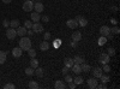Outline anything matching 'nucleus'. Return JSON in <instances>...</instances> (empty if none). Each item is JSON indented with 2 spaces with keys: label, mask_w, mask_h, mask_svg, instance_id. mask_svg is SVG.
I'll list each match as a JSON object with an SVG mask.
<instances>
[{
  "label": "nucleus",
  "mask_w": 120,
  "mask_h": 89,
  "mask_svg": "<svg viewBox=\"0 0 120 89\" xmlns=\"http://www.w3.org/2000/svg\"><path fill=\"white\" fill-rule=\"evenodd\" d=\"M10 27H11V28H18L19 27V21H18V19H13V21H11V22H10Z\"/></svg>",
  "instance_id": "nucleus-28"
},
{
  "label": "nucleus",
  "mask_w": 120,
  "mask_h": 89,
  "mask_svg": "<svg viewBox=\"0 0 120 89\" xmlns=\"http://www.w3.org/2000/svg\"><path fill=\"white\" fill-rule=\"evenodd\" d=\"M100 80H101V82H102V83H107V82H109V76H107V75H103V74H102V76L100 77Z\"/></svg>",
  "instance_id": "nucleus-32"
},
{
  "label": "nucleus",
  "mask_w": 120,
  "mask_h": 89,
  "mask_svg": "<svg viewBox=\"0 0 120 89\" xmlns=\"http://www.w3.org/2000/svg\"><path fill=\"white\" fill-rule=\"evenodd\" d=\"M16 36H17V31H16L15 28H10L6 30V37L8 40H15Z\"/></svg>",
  "instance_id": "nucleus-4"
},
{
  "label": "nucleus",
  "mask_w": 120,
  "mask_h": 89,
  "mask_svg": "<svg viewBox=\"0 0 120 89\" xmlns=\"http://www.w3.org/2000/svg\"><path fill=\"white\" fill-rule=\"evenodd\" d=\"M66 25L70 29H76L78 27V23L75 21V19H67V21H66Z\"/></svg>",
  "instance_id": "nucleus-13"
},
{
  "label": "nucleus",
  "mask_w": 120,
  "mask_h": 89,
  "mask_svg": "<svg viewBox=\"0 0 120 89\" xmlns=\"http://www.w3.org/2000/svg\"><path fill=\"white\" fill-rule=\"evenodd\" d=\"M54 87H55V89H65V88H66L65 83H64L63 81H60V80L55 81V83H54Z\"/></svg>",
  "instance_id": "nucleus-16"
},
{
  "label": "nucleus",
  "mask_w": 120,
  "mask_h": 89,
  "mask_svg": "<svg viewBox=\"0 0 120 89\" xmlns=\"http://www.w3.org/2000/svg\"><path fill=\"white\" fill-rule=\"evenodd\" d=\"M22 53H23V49L21 48V47H15L13 49H12V55L15 57V58H19L22 55Z\"/></svg>",
  "instance_id": "nucleus-12"
},
{
  "label": "nucleus",
  "mask_w": 120,
  "mask_h": 89,
  "mask_svg": "<svg viewBox=\"0 0 120 89\" xmlns=\"http://www.w3.org/2000/svg\"><path fill=\"white\" fill-rule=\"evenodd\" d=\"M91 72H93V75H94L95 78H100V77L102 76V74H103L102 67H94V70Z\"/></svg>",
  "instance_id": "nucleus-11"
},
{
  "label": "nucleus",
  "mask_w": 120,
  "mask_h": 89,
  "mask_svg": "<svg viewBox=\"0 0 120 89\" xmlns=\"http://www.w3.org/2000/svg\"><path fill=\"white\" fill-rule=\"evenodd\" d=\"M16 31H17V35H18V36L23 37V36H25V35H26L28 29H26L25 27H18V28L16 29Z\"/></svg>",
  "instance_id": "nucleus-9"
},
{
  "label": "nucleus",
  "mask_w": 120,
  "mask_h": 89,
  "mask_svg": "<svg viewBox=\"0 0 120 89\" xmlns=\"http://www.w3.org/2000/svg\"><path fill=\"white\" fill-rule=\"evenodd\" d=\"M109 33H111V28L109 27L102 25L101 28H100V34H101V36H107Z\"/></svg>",
  "instance_id": "nucleus-8"
},
{
  "label": "nucleus",
  "mask_w": 120,
  "mask_h": 89,
  "mask_svg": "<svg viewBox=\"0 0 120 89\" xmlns=\"http://www.w3.org/2000/svg\"><path fill=\"white\" fill-rule=\"evenodd\" d=\"M111 22H112V23H113V24L115 25V24H116V19H114V18H112V19H111Z\"/></svg>",
  "instance_id": "nucleus-48"
},
{
  "label": "nucleus",
  "mask_w": 120,
  "mask_h": 89,
  "mask_svg": "<svg viewBox=\"0 0 120 89\" xmlns=\"http://www.w3.org/2000/svg\"><path fill=\"white\" fill-rule=\"evenodd\" d=\"M71 39H72V41H75V42L81 41V40H82V33H81V31H75V33H72Z\"/></svg>",
  "instance_id": "nucleus-10"
},
{
  "label": "nucleus",
  "mask_w": 120,
  "mask_h": 89,
  "mask_svg": "<svg viewBox=\"0 0 120 89\" xmlns=\"http://www.w3.org/2000/svg\"><path fill=\"white\" fill-rule=\"evenodd\" d=\"M83 77L82 76H77V77H75V80H73V83H76V85H79V84H82L83 83Z\"/></svg>",
  "instance_id": "nucleus-23"
},
{
  "label": "nucleus",
  "mask_w": 120,
  "mask_h": 89,
  "mask_svg": "<svg viewBox=\"0 0 120 89\" xmlns=\"http://www.w3.org/2000/svg\"><path fill=\"white\" fill-rule=\"evenodd\" d=\"M43 74H45V70L42 67H36L35 69V71H34V75H36L37 77H43Z\"/></svg>",
  "instance_id": "nucleus-18"
},
{
  "label": "nucleus",
  "mask_w": 120,
  "mask_h": 89,
  "mask_svg": "<svg viewBox=\"0 0 120 89\" xmlns=\"http://www.w3.org/2000/svg\"><path fill=\"white\" fill-rule=\"evenodd\" d=\"M81 69H82V72H90V70H91V67H90V65L85 64V63H82L81 64Z\"/></svg>",
  "instance_id": "nucleus-20"
},
{
  "label": "nucleus",
  "mask_w": 120,
  "mask_h": 89,
  "mask_svg": "<svg viewBox=\"0 0 120 89\" xmlns=\"http://www.w3.org/2000/svg\"><path fill=\"white\" fill-rule=\"evenodd\" d=\"M61 72H63V75H64V76H65V75H67V72H68V67L64 66V67H63V70H61Z\"/></svg>",
  "instance_id": "nucleus-42"
},
{
  "label": "nucleus",
  "mask_w": 120,
  "mask_h": 89,
  "mask_svg": "<svg viewBox=\"0 0 120 89\" xmlns=\"http://www.w3.org/2000/svg\"><path fill=\"white\" fill-rule=\"evenodd\" d=\"M6 59H7V54H6V52L0 51V65L4 64V63L6 62Z\"/></svg>",
  "instance_id": "nucleus-22"
},
{
  "label": "nucleus",
  "mask_w": 120,
  "mask_h": 89,
  "mask_svg": "<svg viewBox=\"0 0 120 89\" xmlns=\"http://www.w3.org/2000/svg\"><path fill=\"white\" fill-rule=\"evenodd\" d=\"M81 18H82V16H77V17L75 18V21H76V22L78 23V21H79V19H81Z\"/></svg>",
  "instance_id": "nucleus-47"
},
{
  "label": "nucleus",
  "mask_w": 120,
  "mask_h": 89,
  "mask_svg": "<svg viewBox=\"0 0 120 89\" xmlns=\"http://www.w3.org/2000/svg\"><path fill=\"white\" fill-rule=\"evenodd\" d=\"M109 59H111V57H109L107 53H102L101 55H100V60L98 62H100V64L103 65V64H108L109 63Z\"/></svg>",
  "instance_id": "nucleus-6"
},
{
  "label": "nucleus",
  "mask_w": 120,
  "mask_h": 89,
  "mask_svg": "<svg viewBox=\"0 0 120 89\" xmlns=\"http://www.w3.org/2000/svg\"><path fill=\"white\" fill-rule=\"evenodd\" d=\"M1 1H3L4 4H11V3H12V0H1Z\"/></svg>",
  "instance_id": "nucleus-46"
},
{
  "label": "nucleus",
  "mask_w": 120,
  "mask_h": 89,
  "mask_svg": "<svg viewBox=\"0 0 120 89\" xmlns=\"http://www.w3.org/2000/svg\"><path fill=\"white\" fill-rule=\"evenodd\" d=\"M34 10H35L36 12L41 13V12H43L45 6H43V4L41 1H36V3H34Z\"/></svg>",
  "instance_id": "nucleus-5"
},
{
  "label": "nucleus",
  "mask_w": 120,
  "mask_h": 89,
  "mask_svg": "<svg viewBox=\"0 0 120 89\" xmlns=\"http://www.w3.org/2000/svg\"><path fill=\"white\" fill-rule=\"evenodd\" d=\"M107 37L106 36H101V37H100L98 39V46H103V45H106L107 43Z\"/></svg>",
  "instance_id": "nucleus-27"
},
{
  "label": "nucleus",
  "mask_w": 120,
  "mask_h": 89,
  "mask_svg": "<svg viewBox=\"0 0 120 89\" xmlns=\"http://www.w3.org/2000/svg\"><path fill=\"white\" fill-rule=\"evenodd\" d=\"M96 88H98V89H106L107 85H106V83H101V84H97Z\"/></svg>",
  "instance_id": "nucleus-40"
},
{
  "label": "nucleus",
  "mask_w": 120,
  "mask_h": 89,
  "mask_svg": "<svg viewBox=\"0 0 120 89\" xmlns=\"http://www.w3.org/2000/svg\"><path fill=\"white\" fill-rule=\"evenodd\" d=\"M41 19H42V21H43L45 23L49 22V17H48V16H46V15H45V16H42V17H41Z\"/></svg>",
  "instance_id": "nucleus-41"
},
{
  "label": "nucleus",
  "mask_w": 120,
  "mask_h": 89,
  "mask_svg": "<svg viewBox=\"0 0 120 89\" xmlns=\"http://www.w3.org/2000/svg\"><path fill=\"white\" fill-rule=\"evenodd\" d=\"M26 34H28L29 36H31V35H34L35 33L33 31V29H28V31H26Z\"/></svg>",
  "instance_id": "nucleus-44"
},
{
  "label": "nucleus",
  "mask_w": 120,
  "mask_h": 89,
  "mask_svg": "<svg viewBox=\"0 0 120 89\" xmlns=\"http://www.w3.org/2000/svg\"><path fill=\"white\" fill-rule=\"evenodd\" d=\"M26 52H28V54L31 57V58H35L36 57V49H34V48H29Z\"/></svg>",
  "instance_id": "nucleus-29"
},
{
  "label": "nucleus",
  "mask_w": 120,
  "mask_h": 89,
  "mask_svg": "<svg viewBox=\"0 0 120 89\" xmlns=\"http://www.w3.org/2000/svg\"><path fill=\"white\" fill-rule=\"evenodd\" d=\"M68 84H70V85H68V88H70V89H75V88L77 87V85H76V83H73V81H72L71 83H68Z\"/></svg>",
  "instance_id": "nucleus-43"
},
{
  "label": "nucleus",
  "mask_w": 120,
  "mask_h": 89,
  "mask_svg": "<svg viewBox=\"0 0 120 89\" xmlns=\"http://www.w3.org/2000/svg\"><path fill=\"white\" fill-rule=\"evenodd\" d=\"M51 37H52L51 33H47V31H46V33L43 34V39H45L46 41H48V40H49V39H51Z\"/></svg>",
  "instance_id": "nucleus-38"
},
{
  "label": "nucleus",
  "mask_w": 120,
  "mask_h": 89,
  "mask_svg": "<svg viewBox=\"0 0 120 89\" xmlns=\"http://www.w3.org/2000/svg\"><path fill=\"white\" fill-rule=\"evenodd\" d=\"M86 82H88V87H89L90 89H95L96 85H97V78L91 77V78H89Z\"/></svg>",
  "instance_id": "nucleus-7"
},
{
  "label": "nucleus",
  "mask_w": 120,
  "mask_h": 89,
  "mask_svg": "<svg viewBox=\"0 0 120 89\" xmlns=\"http://www.w3.org/2000/svg\"><path fill=\"white\" fill-rule=\"evenodd\" d=\"M24 27H25L26 29H31L33 22H31V21H25V22H24Z\"/></svg>",
  "instance_id": "nucleus-34"
},
{
  "label": "nucleus",
  "mask_w": 120,
  "mask_h": 89,
  "mask_svg": "<svg viewBox=\"0 0 120 89\" xmlns=\"http://www.w3.org/2000/svg\"><path fill=\"white\" fill-rule=\"evenodd\" d=\"M64 64H65V66H66V67L71 69V67H72V65H73L75 63H73V59H72V58H68V57H67V58H65V59H64Z\"/></svg>",
  "instance_id": "nucleus-15"
},
{
  "label": "nucleus",
  "mask_w": 120,
  "mask_h": 89,
  "mask_svg": "<svg viewBox=\"0 0 120 89\" xmlns=\"http://www.w3.org/2000/svg\"><path fill=\"white\" fill-rule=\"evenodd\" d=\"M28 87H29L30 89H37V88H38V83H37L36 81H30L29 84H28Z\"/></svg>",
  "instance_id": "nucleus-24"
},
{
  "label": "nucleus",
  "mask_w": 120,
  "mask_h": 89,
  "mask_svg": "<svg viewBox=\"0 0 120 89\" xmlns=\"http://www.w3.org/2000/svg\"><path fill=\"white\" fill-rule=\"evenodd\" d=\"M23 10L25 12H31L34 10V1H31V0H25L23 3Z\"/></svg>",
  "instance_id": "nucleus-2"
},
{
  "label": "nucleus",
  "mask_w": 120,
  "mask_h": 89,
  "mask_svg": "<svg viewBox=\"0 0 120 89\" xmlns=\"http://www.w3.org/2000/svg\"><path fill=\"white\" fill-rule=\"evenodd\" d=\"M102 71H105V72H111V66H109L108 64H103Z\"/></svg>",
  "instance_id": "nucleus-33"
},
{
  "label": "nucleus",
  "mask_w": 120,
  "mask_h": 89,
  "mask_svg": "<svg viewBox=\"0 0 120 89\" xmlns=\"http://www.w3.org/2000/svg\"><path fill=\"white\" fill-rule=\"evenodd\" d=\"M31 29H33V31H34V33H36V34H38V33H43V30H45L43 25H42L41 23H38V22H36V23H33V27H31Z\"/></svg>",
  "instance_id": "nucleus-3"
},
{
  "label": "nucleus",
  "mask_w": 120,
  "mask_h": 89,
  "mask_svg": "<svg viewBox=\"0 0 120 89\" xmlns=\"http://www.w3.org/2000/svg\"><path fill=\"white\" fill-rule=\"evenodd\" d=\"M111 33H112V34H119V33H120V29H119L118 27H113V28L111 29Z\"/></svg>",
  "instance_id": "nucleus-37"
},
{
  "label": "nucleus",
  "mask_w": 120,
  "mask_h": 89,
  "mask_svg": "<svg viewBox=\"0 0 120 89\" xmlns=\"http://www.w3.org/2000/svg\"><path fill=\"white\" fill-rule=\"evenodd\" d=\"M30 16H31V22L33 23H36V22H38L40 19H41V16H40V13L36 12V11H34L33 13H30Z\"/></svg>",
  "instance_id": "nucleus-14"
},
{
  "label": "nucleus",
  "mask_w": 120,
  "mask_h": 89,
  "mask_svg": "<svg viewBox=\"0 0 120 89\" xmlns=\"http://www.w3.org/2000/svg\"><path fill=\"white\" fill-rule=\"evenodd\" d=\"M34 71H35V69H33L31 66L25 69V74H26L28 76H33V75H34Z\"/></svg>",
  "instance_id": "nucleus-30"
},
{
  "label": "nucleus",
  "mask_w": 120,
  "mask_h": 89,
  "mask_svg": "<svg viewBox=\"0 0 120 89\" xmlns=\"http://www.w3.org/2000/svg\"><path fill=\"white\" fill-rule=\"evenodd\" d=\"M78 25H79V27H86V25H88V21H86L84 17H82V18L78 21Z\"/></svg>",
  "instance_id": "nucleus-25"
},
{
  "label": "nucleus",
  "mask_w": 120,
  "mask_h": 89,
  "mask_svg": "<svg viewBox=\"0 0 120 89\" xmlns=\"http://www.w3.org/2000/svg\"><path fill=\"white\" fill-rule=\"evenodd\" d=\"M59 46H60V40L54 41V47H59Z\"/></svg>",
  "instance_id": "nucleus-45"
},
{
  "label": "nucleus",
  "mask_w": 120,
  "mask_h": 89,
  "mask_svg": "<svg viewBox=\"0 0 120 89\" xmlns=\"http://www.w3.org/2000/svg\"><path fill=\"white\" fill-rule=\"evenodd\" d=\"M48 48H49V43L45 40L43 42H41L40 43V49L41 51H43V52H46V51H48Z\"/></svg>",
  "instance_id": "nucleus-19"
},
{
  "label": "nucleus",
  "mask_w": 120,
  "mask_h": 89,
  "mask_svg": "<svg viewBox=\"0 0 120 89\" xmlns=\"http://www.w3.org/2000/svg\"><path fill=\"white\" fill-rule=\"evenodd\" d=\"M72 81H73L72 76H70V75H65V82H66V83H71Z\"/></svg>",
  "instance_id": "nucleus-36"
},
{
  "label": "nucleus",
  "mask_w": 120,
  "mask_h": 89,
  "mask_svg": "<svg viewBox=\"0 0 120 89\" xmlns=\"http://www.w3.org/2000/svg\"><path fill=\"white\" fill-rule=\"evenodd\" d=\"M72 59H73V63H75V64H79V65H81L82 63H84V58L81 57V55H76V57L72 58Z\"/></svg>",
  "instance_id": "nucleus-21"
},
{
  "label": "nucleus",
  "mask_w": 120,
  "mask_h": 89,
  "mask_svg": "<svg viewBox=\"0 0 120 89\" xmlns=\"http://www.w3.org/2000/svg\"><path fill=\"white\" fill-rule=\"evenodd\" d=\"M107 52H108L107 54H108L109 57H114V55H115V49H114L113 47H109V48L107 49Z\"/></svg>",
  "instance_id": "nucleus-31"
},
{
  "label": "nucleus",
  "mask_w": 120,
  "mask_h": 89,
  "mask_svg": "<svg viewBox=\"0 0 120 89\" xmlns=\"http://www.w3.org/2000/svg\"><path fill=\"white\" fill-rule=\"evenodd\" d=\"M3 27L8 28V27H10V21H7V19H4V21H3Z\"/></svg>",
  "instance_id": "nucleus-39"
},
{
  "label": "nucleus",
  "mask_w": 120,
  "mask_h": 89,
  "mask_svg": "<svg viewBox=\"0 0 120 89\" xmlns=\"http://www.w3.org/2000/svg\"><path fill=\"white\" fill-rule=\"evenodd\" d=\"M4 88H5V89H15L16 85H15L13 83H6V84L4 85Z\"/></svg>",
  "instance_id": "nucleus-35"
},
{
  "label": "nucleus",
  "mask_w": 120,
  "mask_h": 89,
  "mask_svg": "<svg viewBox=\"0 0 120 89\" xmlns=\"http://www.w3.org/2000/svg\"><path fill=\"white\" fill-rule=\"evenodd\" d=\"M30 66H31L33 69H36V67L38 66V62H37V59L31 58V60H30Z\"/></svg>",
  "instance_id": "nucleus-26"
},
{
  "label": "nucleus",
  "mask_w": 120,
  "mask_h": 89,
  "mask_svg": "<svg viewBox=\"0 0 120 89\" xmlns=\"http://www.w3.org/2000/svg\"><path fill=\"white\" fill-rule=\"evenodd\" d=\"M71 69H72V71H73L76 75H79V74L82 72V69H81V65H79V64H73Z\"/></svg>",
  "instance_id": "nucleus-17"
},
{
  "label": "nucleus",
  "mask_w": 120,
  "mask_h": 89,
  "mask_svg": "<svg viewBox=\"0 0 120 89\" xmlns=\"http://www.w3.org/2000/svg\"><path fill=\"white\" fill-rule=\"evenodd\" d=\"M19 47H21L23 51H28L29 48H31V40L26 36L21 37V40H19Z\"/></svg>",
  "instance_id": "nucleus-1"
}]
</instances>
